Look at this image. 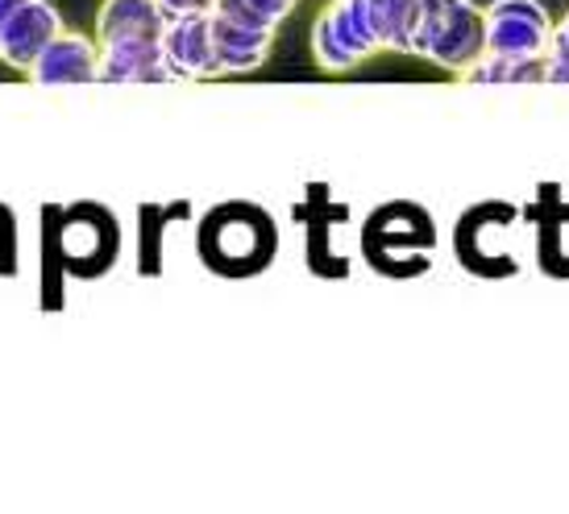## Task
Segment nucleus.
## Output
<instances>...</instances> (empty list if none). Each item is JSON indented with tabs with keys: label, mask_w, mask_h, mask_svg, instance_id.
Segmentation results:
<instances>
[{
	"label": "nucleus",
	"mask_w": 569,
	"mask_h": 514,
	"mask_svg": "<svg viewBox=\"0 0 569 514\" xmlns=\"http://www.w3.org/2000/svg\"><path fill=\"white\" fill-rule=\"evenodd\" d=\"M250 4H253V9H258L262 17H270L274 26H279V21H283V17L291 13V9H296V0H250Z\"/></svg>",
	"instance_id": "9b49d317"
},
{
	"label": "nucleus",
	"mask_w": 569,
	"mask_h": 514,
	"mask_svg": "<svg viewBox=\"0 0 569 514\" xmlns=\"http://www.w3.org/2000/svg\"><path fill=\"white\" fill-rule=\"evenodd\" d=\"M162 54L174 79L217 75V42H212V9L179 13L162 33Z\"/></svg>",
	"instance_id": "39448f33"
},
{
	"label": "nucleus",
	"mask_w": 569,
	"mask_h": 514,
	"mask_svg": "<svg viewBox=\"0 0 569 514\" xmlns=\"http://www.w3.org/2000/svg\"><path fill=\"white\" fill-rule=\"evenodd\" d=\"M171 26V13L162 9V0H104L100 4V47L104 42H126V38H162Z\"/></svg>",
	"instance_id": "6e6552de"
},
{
	"label": "nucleus",
	"mask_w": 569,
	"mask_h": 514,
	"mask_svg": "<svg viewBox=\"0 0 569 514\" xmlns=\"http://www.w3.org/2000/svg\"><path fill=\"white\" fill-rule=\"evenodd\" d=\"M270 224L267 212H253V208H238V220H224V212L212 216L204 236L208 262L229 265V270H250V265H262L270 258Z\"/></svg>",
	"instance_id": "20e7f679"
},
{
	"label": "nucleus",
	"mask_w": 569,
	"mask_h": 514,
	"mask_svg": "<svg viewBox=\"0 0 569 514\" xmlns=\"http://www.w3.org/2000/svg\"><path fill=\"white\" fill-rule=\"evenodd\" d=\"M274 30H250L212 9V42H217V75H241L267 59Z\"/></svg>",
	"instance_id": "1a4fd4ad"
},
{
	"label": "nucleus",
	"mask_w": 569,
	"mask_h": 514,
	"mask_svg": "<svg viewBox=\"0 0 569 514\" xmlns=\"http://www.w3.org/2000/svg\"><path fill=\"white\" fill-rule=\"evenodd\" d=\"M0 4H4V0H0Z\"/></svg>",
	"instance_id": "ddd939ff"
},
{
	"label": "nucleus",
	"mask_w": 569,
	"mask_h": 514,
	"mask_svg": "<svg viewBox=\"0 0 569 514\" xmlns=\"http://www.w3.org/2000/svg\"><path fill=\"white\" fill-rule=\"evenodd\" d=\"M217 0H162V9L171 17H179V13H200V9H212Z\"/></svg>",
	"instance_id": "f8f14e48"
},
{
	"label": "nucleus",
	"mask_w": 569,
	"mask_h": 514,
	"mask_svg": "<svg viewBox=\"0 0 569 514\" xmlns=\"http://www.w3.org/2000/svg\"><path fill=\"white\" fill-rule=\"evenodd\" d=\"M30 79L38 88H88V83H100V50H96L92 38L63 30L38 54V63L30 67Z\"/></svg>",
	"instance_id": "423d86ee"
},
{
	"label": "nucleus",
	"mask_w": 569,
	"mask_h": 514,
	"mask_svg": "<svg viewBox=\"0 0 569 514\" xmlns=\"http://www.w3.org/2000/svg\"><path fill=\"white\" fill-rule=\"evenodd\" d=\"M411 50L470 71L487 59V13H478L470 0H425V21Z\"/></svg>",
	"instance_id": "f257e3e1"
},
{
	"label": "nucleus",
	"mask_w": 569,
	"mask_h": 514,
	"mask_svg": "<svg viewBox=\"0 0 569 514\" xmlns=\"http://www.w3.org/2000/svg\"><path fill=\"white\" fill-rule=\"evenodd\" d=\"M100 83H174L162 38H126L100 47Z\"/></svg>",
	"instance_id": "0eeeda50"
},
{
	"label": "nucleus",
	"mask_w": 569,
	"mask_h": 514,
	"mask_svg": "<svg viewBox=\"0 0 569 514\" xmlns=\"http://www.w3.org/2000/svg\"><path fill=\"white\" fill-rule=\"evenodd\" d=\"M59 33H63V21L50 0H4L0 4V59L9 67L30 71Z\"/></svg>",
	"instance_id": "7ed1b4c3"
},
{
	"label": "nucleus",
	"mask_w": 569,
	"mask_h": 514,
	"mask_svg": "<svg viewBox=\"0 0 569 514\" xmlns=\"http://www.w3.org/2000/svg\"><path fill=\"white\" fill-rule=\"evenodd\" d=\"M370 9V26L379 47L391 50H411L420 21H425V0H366Z\"/></svg>",
	"instance_id": "9d476101"
},
{
	"label": "nucleus",
	"mask_w": 569,
	"mask_h": 514,
	"mask_svg": "<svg viewBox=\"0 0 569 514\" xmlns=\"http://www.w3.org/2000/svg\"><path fill=\"white\" fill-rule=\"evenodd\" d=\"M549 38V13L537 0H495L487 9L490 59H545Z\"/></svg>",
	"instance_id": "f03ea898"
}]
</instances>
